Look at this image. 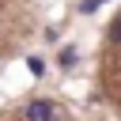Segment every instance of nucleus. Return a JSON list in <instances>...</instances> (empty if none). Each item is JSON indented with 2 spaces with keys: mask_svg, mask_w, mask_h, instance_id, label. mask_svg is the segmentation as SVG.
I'll return each mask as SVG.
<instances>
[{
  "mask_svg": "<svg viewBox=\"0 0 121 121\" xmlns=\"http://www.w3.org/2000/svg\"><path fill=\"white\" fill-rule=\"evenodd\" d=\"M106 42H110V45H117V42H121V15L106 26Z\"/></svg>",
  "mask_w": 121,
  "mask_h": 121,
  "instance_id": "obj_2",
  "label": "nucleus"
},
{
  "mask_svg": "<svg viewBox=\"0 0 121 121\" xmlns=\"http://www.w3.org/2000/svg\"><path fill=\"white\" fill-rule=\"evenodd\" d=\"M26 68H30L34 76H42V60H38V57H30V60H26Z\"/></svg>",
  "mask_w": 121,
  "mask_h": 121,
  "instance_id": "obj_4",
  "label": "nucleus"
},
{
  "mask_svg": "<svg viewBox=\"0 0 121 121\" xmlns=\"http://www.w3.org/2000/svg\"><path fill=\"white\" fill-rule=\"evenodd\" d=\"M98 4H106V0H83V4H79V11H95Z\"/></svg>",
  "mask_w": 121,
  "mask_h": 121,
  "instance_id": "obj_5",
  "label": "nucleus"
},
{
  "mask_svg": "<svg viewBox=\"0 0 121 121\" xmlns=\"http://www.w3.org/2000/svg\"><path fill=\"white\" fill-rule=\"evenodd\" d=\"M49 117H53V106H49V102L38 98V102L26 106V121H49Z\"/></svg>",
  "mask_w": 121,
  "mask_h": 121,
  "instance_id": "obj_1",
  "label": "nucleus"
},
{
  "mask_svg": "<svg viewBox=\"0 0 121 121\" xmlns=\"http://www.w3.org/2000/svg\"><path fill=\"white\" fill-rule=\"evenodd\" d=\"M72 64H76V49L64 45V49H60V68H72Z\"/></svg>",
  "mask_w": 121,
  "mask_h": 121,
  "instance_id": "obj_3",
  "label": "nucleus"
}]
</instances>
